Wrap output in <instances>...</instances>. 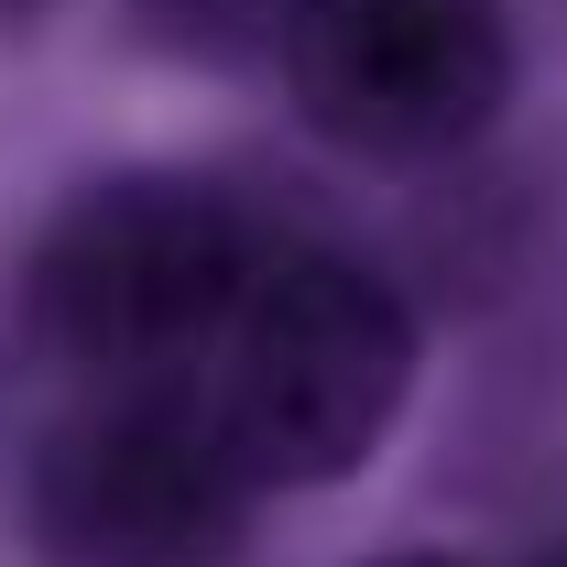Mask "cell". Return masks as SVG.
Here are the masks:
<instances>
[{
	"label": "cell",
	"mask_w": 567,
	"mask_h": 567,
	"mask_svg": "<svg viewBox=\"0 0 567 567\" xmlns=\"http://www.w3.org/2000/svg\"><path fill=\"white\" fill-rule=\"evenodd\" d=\"M197 393L262 492L350 481L415 393V317L350 251H274L208 339Z\"/></svg>",
	"instance_id": "obj_1"
},
{
	"label": "cell",
	"mask_w": 567,
	"mask_h": 567,
	"mask_svg": "<svg viewBox=\"0 0 567 567\" xmlns=\"http://www.w3.org/2000/svg\"><path fill=\"white\" fill-rule=\"evenodd\" d=\"M274 262L262 208L218 175H99L44 218L22 262V317L44 350L110 371H175L229 328V306Z\"/></svg>",
	"instance_id": "obj_2"
},
{
	"label": "cell",
	"mask_w": 567,
	"mask_h": 567,
	"mask_svg": "<svg viewBox=\"0 0 567 567\" xmlns=\"http://www.w3.org/2000/svg\"><path fill=\"white\" fill-rule=\"evenodd\" d=\"M262 481L229 458L208 393L175 371H110L44 425L22 524L44 567H229Z\"/></svg>",
	"instance_id": "obj_3"
},
{
	"label": "cell",
	"mask_w": 567,
	"mask_h": 567,
	"mask_svg": "<svg viewBox=\"0 0 567 567\" xmlns=\"http://www.w3.org/2000/svg\"><path fill=\"white\" fill-rule=\"evenodd\" d=\"M274 66L306 132L371 164H436L481 142L513 99L502 0H284Z\"/></svg>",
	"instance_id": "obj_4"
},
{
	"label": "cell",
	"mask_w": 567,
	"mask_h": 567,
	"mask_svg": "<svg viewBox=\"0 0 567 567\" xmlns=\"http://www.w3.org/2000/svg\"><path fill=\"white\" fill-rule=\"evenodd\" d=\"M132 22L186 66H240L284 33V0H132Z\"/></svg>",
	"instance_id": "obj_5"
},
{
	"label": "cell",
	"mask_w": 567,
	"mask_h": 567,
	"mask_svg": "<svg viewBox=\"0 0 567 567\" xmlns=\"http://www.w3.org/2000/svg\"><path fill=\"white\" fill-rule=\"evenodd\" d=\"M371 567H470V557H447V546H404V557H371Z\"/></svg>",
	"instance_id": "obj_6"
},
{
	"label": "cell",
	"mask_w": 567,
	"mask_h": 567,
	"mask_svg": "<svg viewBox=\"0 0 567 567\" xmlns=\"http://www.w3.org/2000/svg\"><path fill=\"white\" fill-rule=\"evenodd\" d=\"M55 0H0V33H22V22H44Z\"/></svg>",
	"instance_id": "obj_7"
},
{
	"label": "cell",
	"mask_w": 567,
	"mask_h": 567,
	"mask_svg": "<svg viewBox=\"0 0 567 567\" xmlns=\"http://www.w3.org/2000/svg\"><path fill=\"white\" fill-rule=\"evenodd\" d=\"M546 567H567V546H557V557H546Z\"/></svg>",
	"instance_id": "obj_8"
}]
</instances>
